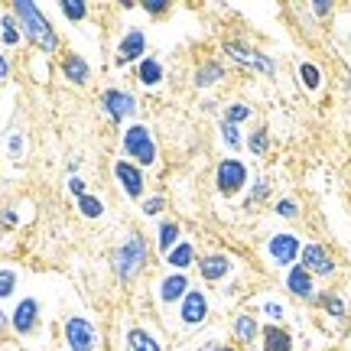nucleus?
<instances>
[{"mask_svg":"<svg viewBox=\"0 0 351 351\" xmlns=\"http://www.w3.org/2000/svg\"><path fill=\"white\" fill-rule=\"evenodd\" d=\"M114 179H117V186L124 189V195L143 199L147 176H143V169H140L137 163H130V160H114Z\"/></svg>","mask_w":351,"mask_h":351,"instance_id":"obj_11","label":"nucleus"},{"mask_svg":"<svg viewBox=\"0 0 351 351\" xmlns=\"http://www.w3.org/2000/svg\"><path fill=\"white\" fill-rule=\"evenodd\" d=\"M179 322L186 328H199L208 322V296L205 289H189L186 300L179 302Z\"/></svg>","mask_w":351,"mask_h":351,"instance_id":"obj_10","label":"nucleus"},{"mask_svg":"<svg viewBox=\"0 0 351 351\" xmlns=\"http://www.w3.org/2000/svg\"><path fill=\"white\" fill-rule=\"evenodd\" d=\"M13 16H16V23L23 29V36L36 46L39 52H46V56H56L59 52V33H56V26L49 23V16L39 10L33 0H16L13 3Z\"/></svg>","mask_w":351,"mask_h":351,"instance_id":"obj_1","label":"nucleus"},{"mask_svg":"<svg viewBox=\"0 0 351 351\" xmlns=\"http://www.w3.org/2000/svg\"><path fill=\"white\" fill-rule=\"evenodd\" d=\"M59 10H62L65 20L82 23V20L88 16V3H85V0H62V3H59Z\"/></svg>","mask_w":351,"mask_h":351,"instance_id":"obj_31","label":"nucleus"},{"mask_svg":"<svg viewBox=\"0 0 351 351\" xmlns=\"http://www.w3.org/2000/svg\"><path fill=\"white\" fill-rule=\"evenodd\" d=\"M0 39H3V46H20V39H23V29L16 23L13 10L0 13Z\"/></svg>","mask_w":351,"mask_h":351,"instance_id":"obj_25","label":"nucleus"},{"mask_svg":"<svg viewBox=\"0 0 351 351\" xmlns=\"http://www.w3.org/2000/svg\"><path fill=\"white\" fill-rule=\"evenodd\" d=\"M225 56L231 59L234 65L241 69H251V72H261V75H276V62L274 56H267V52L254 49L247 43H241V39H225Z\"/></svg>","mask_w":351,"mask_h":351,"instance_id":"obj_5","label":"nucleus"},{"mask_svg":"<svg viewBox=\"0 0 351 351\" xmlns=\"http://www.w3.org/2000/svg\"><path fill=\"white\" fill-rule=\"evenodd\" d=\"M121 147H124V156L130 163H137L140 169L143 166H153L156 163V140H153V130L147 124H127L124 134H121Z\"/></svg>","mask_w":351,"mask_h":351,"instance_id":"obj_3","label":"nucleus"},{"mask_svg":"<svg viewBox=\"0 0 351 351\" xmlns=\"http://www.w3.org/2000/svg\"><path fill=\"white\" fill-rule=\"evenodd\" d=\"M218 130H221V140L228 143V150H241V147H244V137H241V127L228 124V121H218Z\"/></svg>","mask_w":351,"mask_h":351,"instance_id":"obj_33","label":"nucleus"},{"mask_svg":"<svg viewBox=\"0 0 351 351\" xmlns=\"http://www.w3.org/2000/svg\"><path fill=\"white\" fill-rule=\"evenodd\" d=\"M195 267H199V274L205 283H221V280L234 270V261H231L228 254H202L199 261H195Z\"/></svg>","mask_w":351,"mask_h":351,"instance_id":"obj_15","label":"nucleus"},{"mask_svg":"<svg viewBox=\"0 0 351 351\" xmlns=\"http://www.w3.org/2000/svg\"><path fill=\"white\" fill-rule=\"evenodd\" d=\"M7 326H10V315H7V313H3V309H0V332H3V328H7Z\"/></svg>","mask_w":351,"mask_h":351,"instance_id":"obj_45","label":"nucleus"},{"mask_svg":"<svg viewBox=\"0 0 351 351\" xmlns=\"http://www.w3.org/2000/svg\"><path fill=\"white\" fill-rule=\"evenodd\" d=\"M244 147H247V150H251L254 156H263V153L270 150V134H267V127H257L254 134H247Z\"/></svg>","mask_w":351,"mask_h":351,"instance_id":"obj_30","label":"nucleus"},{"mask_svg":"<svg viewBox=\"0 0 351 351\" xmlns=\"http://www.w3.org/2000/svg\"><path fill=\"white\" fill-rule=\"evenodd\" d=\"M16 283H20V276H16V270H13V267H0V300H7V296H13V289H16Z\"/></svg>","mask_w":351,"mask_h":351,"instance_id":"obj_36","label":"nucleus"},{"mask_svg":"<svg viewBox=\"0 0 351 351\" xmlns=\"http://www.w3.org/2000/svg\"><path fill=\"white\" fill-rule=\"evenodd\" d=\"M7 150H10V160H20L23 156V134H7Z\"/></svg>","mask_w":351,"mask_h":351,"instance_id":"obj_38","label":"nucleus"},{"mask_svg":"<svg viewBox=\"0 0 351 351\" xmlns=\"http://www.w3.org/2000/svg\"><path fill=\"white\" fill-rule=\"evenodd\" d=\"M140 7H143V13H150V16H163L169 10V0H143Z\"/></svg>","mask_w":351,"mask_h":351,"instance_id":"obj_39","label":"nucleus"},{"mask_svg":"<svg viewBox=\"0 0 351 351\" xmlns=\"http://www.w3.org/2000/svg\"><path fill=\"white\" fill-rule=\"evenodd\" d=\"M195 244L192 241H179L173 251L166 254V263H169V270H176V274H186L189 267H195Z\"/></svg>","mask_w":351,"mask_h":351,"instance_id":"obj_21","label":"nucleus"},{"mask_svg":"<svg viewBox=\"0 0 351 351\" xmlns=\"http://www.w3.org/2000/svg\"><path fill=\"white\" fill-rule=\"evenodd\" d=\"M101 108L108 114V121L124 124V117L137 114V98L130 91H124V88H108V91H101Z\"/></svg>","mask_w":351,"mask_h":351,"instance_id":"obj_8","label":"nucleus"},{"mask_svg":"<svg viewBox=\"0 0 351 351\" xmlns=\"http://www.w3.org/2000/svg\"><path fill=\"white\" fill-rule=\"evenodd\" d=\"M228 69L225 62H218V59H208V62H202L199 69H195V75H192V85L195 88H215L218 82H225Z\"/></svg>","mask_w":351,"mask_h":351,"instance_id":"obj_20","label":"nucleus"},{"mask_svg":"<svg viewBox=\"0 0 351 351\" xmlns=\"http://www.w3.org/2000/svg\"><path fill=\"white\" fill-rule=\"evenodd\" d=\"M65 186H69V192H72V195H75V199H82V195H88V182L85 179H82V176H69V182H65Z\"/></svg>","mask_w":351,"mask_h":351,"instance_id":"obj_40","label":"nucleus"},{"mask_svg":"<svg viewBox=\"0 0 351 351\" xmlns=\"http://www.w3.org/2000/svg\"><path fill=\"white\" fill-rule=\"evenodd\" d=\"M261 322H257V315L254 313H238L234 315V322H231V335L238 345H254V341H261Z\"/></svg>","mask_w":351,"mask_h":351,"instance_id":"obj_18","label":"nucleus"},{"mask_svg":"<svg viewBox=\"0 0 351 351\" xmlns=\"http://www.w3.org/2000/svg\"><path fill=\"white\" fill-rule=\"evenodd\" d=\"M62 345L69 351H98L101 332L85 315H69L62 322Z\"/></svg>","mask_w":351,"mask_h":351,"instance_id":"obj_4","label":"nucleus"},{"mask_svg":"<svg viewBox=\"0 0 351 351\" xmlns=\"http://www.w3.org/2000/svg\"><path fill=\"white\" fill-rule=\"evenodd\" d=\"M137 82L143 88H156L160 82H163V62H160L156 56L140 59V62H137Z\"/></svg>","mask_w":351,"mask_h":351,"instance_id":"obj_23","label":"nucleus"},{"mask_svg":"<svg viewBox=\"0 0 351 351\" xmlns=\"http://www.w3.org/2000/svg\"><path fill=\"white\" fill-rule=\"evenodd\" d=\"M300 82L306 91H319L322 88V69L315 62H300Z\"/></svg>","mask_w":351,"mask_h":351,"instance_id":"obj_28","label":"nucleus"},{"mask_svg":"<svg viewBox=\"0 0 351 351\" xmlns=\"http://www.w3.org/2000/svg\"><path fill=\"white\" fill-rule=\"evenodd\" d=\"M7 75H10V62H7V56L0 52V82H3Z\"/></svg>","mask_w":351,"mask_h":351,"instance_id":"obj_44","label":"nucleus"},{"mask_svg":"<svg viewBox=\"0 0 351 351\" xmlns=\"http://www.w3.org/2000/svg\"><path fill=\"white\" fill-rule=\"evenodd\" d=\"M163 208H166V199H163V195H150V199L140 202V215H143V218H156V215L163 212Z\"/></svg>","mask_w":351,"mask_h":351,"instance_id":"obj_37","label":"nucleus"},{"mask_svg":"<svg viewBox=\"0 0 351 351\" xmlns=\"http://www.w3.org/2000/svg\"><path fill=\"white\" fill-rule=\"evenodd\" d=\"M182 241V228L176 225V221H160V231H156V247L163 254H169Z\"/></svg>","mask_w":351,"mask_h":351,"instance_id":"obj_24","label":"nucleus"},{"mask_svg":"<svg viewBox=\"0 0 351 351\" xmlns=\"http://www.w3.org/2000/svg\"><path fill=\"white\" fill-rule=\"evenodd\" d=\"M261 313L267 315V322H274V326H283V319H287V306L280 300H263L261 302Z\"/></svg>","mask_w":351,"mask_h":351,"instance_id":"obj_32","label":"nucleus"},{"mask_svg":"<svg viewBox=\"0 0 351 351\" xmlns=\"http://www.w3.org/2000/svg\"><path fill=\"white\" fill-rule=\"evenodd\" d=\"M127 351H163V341L153 335L150 328H140V326H134V328H127Z\"/></svg>","mask_w":351,"mask_h":351,"instance_id":"obj_22","label":"nucleus"},{"mask_svg":"<svg viewBox=\"0 0 351 351\" xmlns=\"http://www.w3.org/2000/svg\"><path fill=\"white\" fill-rule=\"evenodd\" d=\"M267 195H270V179H267V176H257V179H254V186H251V195H247V208L261 205Z\"/></svg>","mask_w":351,"mask_h":351,"instance_id":"obj_34","label":"nucleus"},{"mask_svg":"<svg viewBox=\"0 0 351 351\" xmlns=\"http://www.w3.org/2000/svg\"><path fill=\"white\" fill-rule=\"evenodd\" d=\"M283 287L289 289V296H296L302 302H315L319 300V293H315V276L302 267V263H293L283 276Z\"/></svg>","mask_w":351,"mask_h":351,"instance_id":"obj_12","label":"nucleus"},{"mask_svg":"<svg viewBox=\"0 0 351 351\" xmlns=\"http://www.w3.org/2000/svg\"><path fill=\"white\" fill-rule=\"evenodd\" d=\"M192 289V283H189L186 274H166L163 280H160V289H156V296H160V302L163 306H176V302L186 300V293Z\"/></svg>","mask_w":351,"mask_h":351,"instance_id":"obj_16","label":"nucleus"},{"mask_svg":"<svg viewBox=\"0 0 351 351\" xmlns=\"http://www.w3.org/2000/svg\"><path fill=\"white\" fill-rule=\"evenodd\" d=\"M16 221H20V218H16L13 208H3V212H0V225L3 228H16Z\"/></svg>","mask_w":351,"mask_h":351,"instance_id":"obj_43","label":"nucleus"},{"mask_svg":"<svg viewBox=\"0 0 351 351\" xmlns=\"http://www.w3.org/2000/svg\"><path fill=\"white\" fill-rule=\"evenodd\" d=\"M111 263H114V274H117V280H124V283H130L134 276L150 263V247H147V238L143 234H127L124 238V244L114 251V257H111Z\"/></svg>","mask_w":351,"mask_h":351,"instance_id":"obj_2","label":"nucleus"},{"mask_svg":"<svg viewBox=\"0 0 351 351\" xmlns=\"http://www.w3.org/2000/svg\"><path fill=\"white\" fill-rule=\"evenodd\" d=\"M261 348L263 351H293L296 348V339H293V332L287 326H274V322H267L261 328Z\"/></svg>","mask_w":351,"mask_h":351,"instance_id":"obj_17","label":"nucleus"},{"mask_svg":"<svg viewBox=\"0 0 351 351\" xmlns=\"http://www.w3.org/2000/svg\"><path fill=\"white\" fill-rule=\"evenodd\" d=\"M300 263L309 270L313 276H332L339 270V263L335 257L328 254L326 244H319V241H309V244H302V254H300Z\"/></svg>","mask_w":351,"mask_h":351,"instance_id":"obj_9","label":"nucleus"},{"mask_svg":"<svg viewBox=\"0 0 351 351\" xmlns=\"http://www.w3.org/2000/svg\"><path fill=\"white\" fill-rule=\"evenodd\" d=\"M251 117H254V108L244 104V101H231L225 108V114H221V121H228V124H234V127H241L244 121H251Z\"/></svg>","mask_w":351,"mask_h":351,"instance_id":"obj_27","label":"nucleus"},{"mask_svg":"<svg viewBox=\"0 0 351 351\" xmlns=\"http://www.w3.org/2000/svg\"><path fill=\"white\" fill-rule=\"evenodd\" d=\"M62 75H65V82H72V85H88V82H91V65L85 62V56L65 52L62 56Z\"/></svg>","mask_w":351,"mask_h":351,"instance_id":"obj_19","label":"nucleus"},{"mask_svg":"<svg viewBox=\"0 0 351 351\" xmlns=\"http://www.w3.org/2000/svg\"><path fill=\"white\" fill-rule=\"evenodd\" d=\"M247 179H251V173H247L244 160H234V156L221 160L218 169H215V189H218L221 195H228V199L244 192V189H247Z\"/></svg>","mask_w":351,"mask_h":351,"instance_id":"obj_7","label":"nucleus"},{"mask_svg":"<svg viewBox=\"0 0 351 351\" xmlns=\"http://www.w3.org/2000/svg\"><path fill=\"white\" fill-rule=\"evenodd\" d=\"M319 306H322V309H326V315H332V319H345V315H348V306H345V300H341L339 293H332V289H328V293H319Z\"/></svg>","mask_w":351,"mask_h":351,"instance_id":"obj_26","label":"nucleus"},{"mask_svg":"<svg viewBox=\"0 0 351 351\" xmlns=\"http://www.w3.org/2000/svg\"><path fill=\"white\" fill-rule=\"evenodd\" d=\"M313 13L315 16H328L332 13V0H313Z\"/></svg>","mask_w":351,"mask_h":351,"instance_id":"obj_42","label":"nucleus"},{"mask_svg":"<svg viewBox=\"0 0 351 351\" xmlns=\"http://www.w3.org/2000/svg\"><path fill=\"white\" fill-rule=\"evenodd\" d=\"M199 351H241L238 345H221V341H202V348Z\"/></svg>","mask_w":351,"mask_h":351,"instance_id":"obj_41","label":"nucleus"},{"mask_svg":"<svg viewBox=\"0 0 351 351\" xmlns=\"http://www.w3.org/2000/svg\"><path fill=\"white\" fill-rule=\"evenodd\" d=\"M274 212L280 215V218H287V221H293V218H300V202L293 199V195H283V199H276Z\"/></svg>","mask_w":351,"mask_h":351,"instance_id":"obj_35","label":"nucleus"},{"mask_svg":"<svg viewBox=\"0 0 351 351\" xmlns=\"http://www.w3.org/2000/svg\"><path fill=\"white\" fill-rule=\"evenodd\" d=\"M75 208H78V215L82 218H101L104 215V202L98 199V195H82V199H75Z\"/></svg>","mask_w":351,"mask_h":351,"instance_id":"obj_29","label":"nucleus"},{"mask_svg":"<svg viewBox=\"0 0 351 351\" xmlns=\"http://www.w3.org/2000/svg\"><path fill=\"white\" fill-rule=\"evenodd\" d=\"M140 59H147V33H143L140 26H130L124 36H121V43H117L114 62L130 65V62H140Z\"/></svg>","mask_w":351,"mask_h":351,"instance_id":"obj_13","label":"nucleus"},{"mask_svg":"<svg viewBox=\"0 0 351 351\" xmlns=\"http://www.w3.org/2000/svg\"><path fill=\"white\" fill-rule=\"evenodd\" d=\"M267 261L274 263V267H283L289 270L293 263H300V254H302V241L300 234H293V231H276L267 238Z\"/></svg>","mask_w":351,"mask_h":351,"instance_id":"obj_6","label":"nucleus"},{"mask_svg":"<svg viewBox=\"0 0 351 351\" xmlns=\"http://www.w3.org/2000/svg\"><path fill=\"white\" fill-rule=\"evenodd\" d=\"M10 326L16 335H33L39 328V300H33V296H23V300L13 306L10 313Z\"/></svg>","mask_w":351,"mask_h":351,"instance_id":"obj_14","label":"nucleus"}]
</instances>
